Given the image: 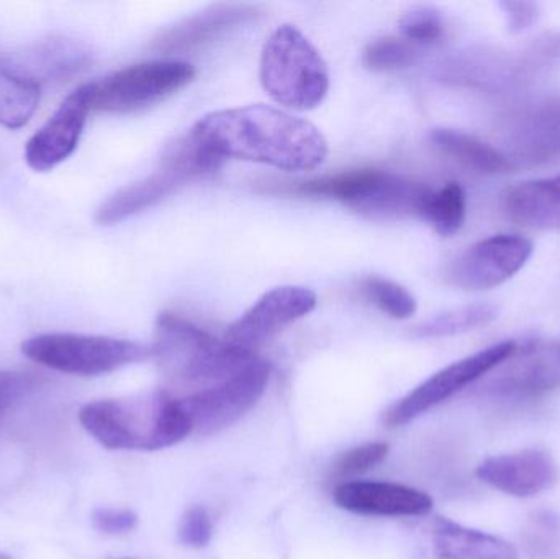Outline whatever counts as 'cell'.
<instances>
[{
	"instance_id": "obj_6",
	"label": "cell",
	"mask_w": 560,
	"mask_h": 559,
	"mask_svg": "<svg viewBox=\"0 0 560 559\" xmlns=\"http://www.w3.org/2000/svg\"><path fill=\"white\" fill-rule=\"evenodd\" d=\"M223 161L199 147L187 135L167 148L160 164L144 179L128 184L112 194L95 212V223L101 226L117 225L163 202L171 194L200 177L220 170Z\"/></svg>"
},
{
	"instance_id": "obj_2",
	"label": "cell",
	"mask_w": 560,
	"mask_h": 559,
	"mask_svg": "<svg viewBox=\"0 0 560 559\" xmlns=\"http://www.w3.org/2000/svg\"><path fill=\"white\" fill-rule=\"evenodd\" d=\"M153 353L174 397L220 386L259 358L174 312L158 317Z\"/></svg>"
},
{
	"instance_id": "obj_23",
	"label": "cell",
	"mask_w": 560,
	"mask_h": 559,
	"mask_svg": "<svg viewBox=\"0 0 560 559\" xmlns=\"http://www.w3.org/2000/svg\"><path fill=\"white\" fill-rule=\"evenodd\" d=\"M500 311L493 304H470L451 308L443 314L434 315L415 328V337L443 338L467 334L492 324L499 317Z\"/></svg>"
},
{
	"instance_id": "obj_15",
	"label": "cell",
	"mask_w": 560,
	"mask_h": 559,
	"mask_svg": "<svg viewBox=\"0 0 560 559\" xmlns=\"http://www.w3.org/2000/svg\"><path fill=\"white\" fill-rule=\"evenodd\" d=\"M476 475L503 494L528 499L549 491L558 482L559 469L549 453L523 450L483 459Z\"/></svg>"
},
{
	"instance_id": "obj_4",
	"label": "cell",
	"mask_w": 560,
	"mask_h": 559,
	"mask_svg": "<svg viewBox=\"0 0 560 559\" xmlns=\"http://www.w3.org/2000/svg\"><path fill=\"white\" fill-rule=\"evenodd\" d=\"M287 193L316 199H331L374 219L420 217L431 189L390 171L349 170L331 176L293 183Z\"/></svg>"
},
{
	"instance_id": "obj_18",
	"label": "cell",
	"mask_w": 560,
	"mask_h": 559,
	"mask_svg": "<svg viewBox=\"0 0 560 559\" xmlns=\"http://www.w3.org/2000/svg\"><path fill=\"white\" fill-rule=\"evenodd\" d=\"M259 15L258 7L248 3H217L196 15L187 16L183 22L164 30L156 38L160 51L184 53L202 48L215 42L230 30L238 28L243 23L252 22Z\"/></svg>"
},
{
	"instance_id": "obj_7",
	"label": "cell",
	"mask_w": 560,
	"mask_h": 559,
	"mask_svg": "<svg viewBox=\"0 0 560 559\" xmlns=\"http://www.w3.org/2000/svg\"><path fill=\"white\" fill-rule=\"evenodd\" d=\"M28 360L72 376L94 377L153 358V345L97 335L45 334L22 345Z\"/></svg>"
},
{
	"instance_id": "obj_13",
	"label": "cell",
	"mask_w": 560,
	"mask_h": 559,
	"mask_svg": "<svg viewBox=\"0 0 560 559\" xmlns=\"http://www.w3.org/2000/svg\"><path fill=\"white\" fill-rule=\"evenodd\" d=\"M487 389L500 397L526 399L560 387V343L532 345L492 371Z\"/></svg>"
},
{
	"instance_id": "obj_1",
	"label": "cell",
	"mask_w": 560,
	"mask_h": 559,
	"mask_svg": "<svg viewBox=\"0 0 560 559\" xmlns=\"http://www.w3.org/2000/svg\"><path fill=\"white\" fill-rule=\"evenodd\" d=\"M189 135L217 160L249 161L289 173L316 170L328 156V143L315 125L265 104L203 115Z\"/></svg>"
},
{
	"instance_id": "obj_26",
	"label": "cell",
	"mask_w": 560,
	"mask_h": 559,
	"mask_svg": "<svg viewBox=\"0 0 560 559\" xmlns=\"http://www.w3.org/2000/svg\"><path fill=\"white\" fill-rule=\"evenodd\" d=\"M415 49L407 39L382 36L369 43L362 53V65L372 72H392L413 62Z\"/></svg>"
},
{
	"instance_id": "obj_16",
	"label": "cell",
	"mask_w": 560,
	"mask_h": 559,
	"mask_svg": "<svg viewBox=\"0 0 560 559\" xmlns=\"http://www.w3.org/2000/svg\"><path fill=\"white\" fill-rule=\"evenodd\" d=\"M338 508L371 517H420L433 509V499L395 482L346 481L332 491Z\"/></svg>"
},
{
	"instance_id": "obj_24",
	"label": "cell",
	"mask_w": 560,
	"mask_h": 559,
	"mask_svg": "<svg viewBox=\"0 0 560 559\" xmlns=\"http://www.w3.org/2000/svg\"><path fill=\"white\" fill-rule=\"evenodd\" d=\"M466 193L460 184L447 183L440 190H431L420 217L441 236H453L466 222Z\"/></svg>"
},
{
	"instance_id": "obj_17",
	"label": "cell",
	"mask_w": 560,
	"mask_h": 559,
	"mask_svg": "<svg viewBox=\"0 0 560 559\" xmlns=\"http://www.w3.org/2000/svg\"><path fill=\"white\" fill-rule=\"evenodd\" d=\"M505 156L546 161L560 154V98L532 105L510 115L503 127Z\"/></svg>"
},
{
	"instance_id": "obj_31",
	"label": "cell",
	"mask_w": 560,
	"mask_h": 559,
	"mask_svg": "<svg viewBox=\"0 0 560 559\" xmlns=\"http://www.w3.org/2000/svg\"><path fill=\"white\" fill-rule=\"evenodd\" d=\"M92 524L101 534L124 535L137 527L138 515L128 509L101 508L92 512Z\"/></svg>"
},
{
	"instance_id": "obj_9",
	"label": "cell",
	"mask_w": 560,
	"mask_h": 559,
	"mask_svg": "<svg viewBox=\"0 0 560 559\" xmlns=\"http://www.w3.org/2000/svg\"><path fill=\"white\" fill-rule=\"evenodd\" d=\"M515 350V341H502L443 368L395 403L387 412H384L382 422L388 429L413 422L428 410L456 396L464 387L492 373L503 361L509 360Z\"/></svg>"
},
{
	"instance_id": "obj_27",
	"label": "cell",
	"mask_w": 560,
	"mask_h": 559,
	"mask_svg": "<svg viewBox=\"0 0 560 559\" xmlns=\"http://www.w3.org/2000/svg\"><path fill=\"white\" fill-rule=\"evenodd\" d=\"M388 455V445L384 442L365 443L349 452L341 453L331 466L332 476L338 481L355 478L381 465ZM339 482V485H341Z\"/></svg>"
},
{
	"instance_id": "obj_12",
	"label": "cell",
	"mask_w": 560,
	"mask_h": 559,
	"mask_svg": "<svg viewBox=\"0 0 560 559\" xmlns=\"http://www.w3.org/2000/svg\"><path fill=\"white\" fill-rule=\"evenodd\" d=\"M318 299L315 292L302 286H280L266 292L252 308L226 330L230 343L256 351L279 335L293 322L315 311Z\"/></svg>"
},
{
	"instance_id": "obj_21",
	"label": "cell",
	"mask_w": 560,
	"mask_h": 559,
	"mask_svg": "<svg viewBox=\"0 0 560 559\" xmlns=\"http://www.w3.org/2000/svg\"><path fill=\"white\" fill-rule=\"evenodd\" d=\"M431 141L447 156L479 173H505L512 167V163L503 151L463 131L436 128L431 131Z\"/></svg>"
},
{
	"instance_id": "obj_28",
	"label": "cell",
	"mask_w": 560,
	"mask_h": 559,
	"mask_svg": "<svg viewBox=\"0 0 560 559\" xmlns=\"http://www.w3.org/2000/svg\"><path fill=\"white\" fill-rule=\"evenodd\" d=\"M401 35L407 42L430 45L443 35V16L433 7L418 5L404 13L398 22Z\"/></svg>"
},
{
	"instance_id": "obj_5",
	"label": "cell",
	"mask_w": 560,
	"mask_h": 559,
	"mask_svg": "<svg viewBox=\"0 0 560 559\" xmlns=\"http://www.w3.org/2000/svg\"><path fill=\"white\" fill-rule=\"evenodd\" d=\"M259 79L278 104L292 110H315L329 91L328 65L293 25L279 26L265 43Z\"/></svg>"
},
{
	"instance_id": "obj_25",
	"label": "cell",
	"mask_w": 560,
	"mask_h": 559,
	"mask_svg": "<svg viewBox=\"0 0 560 559\" xmlns=\"http://www.w3.org/2000/svg\"><path fill=\"white\" fill-rule=\"evenodd\" d=\"M361 292L372 305L395 321L410 318L418 308L413 295L404 286L388 279L375 278V276L362 279Z\"/></svg>"
},
{
	"instance_id": "obj_11",
	"label": "cell",
	"mask_w": 560,
	"mask_h": 559,
	"mask_svg": "<svg viewBox=\"0 0 560 559\" xmlns=\"http://www.w3.org/2000/svg\"><path fill=\"white\" fill-rule=\"evenodd\" d=\"M532 255L533 242L525 236H490L454 259L446 278L464 291H486L512 279Z\"/></svg>"
},
{
	"instance_id": "obj_19",
	"label": "cell",
	"mask_w": 560,
	"mask_h": 559,
	"mask_svg": "<svg viewBox=\"0 0 560 559\" xmlns=\"http://www.w3.org/2000/svg\"><path fill=\"white\" fill-rule=\"evenodd\" d=\"M427 559H518L509 541L438 517L428 527Z\"/></svg>"
},
{
	"instance_id": "obj_29",
	"label": "cell",
	"mask_w": 560,
	"mask_h": 559,
	"mask_svg": "<svg viewBox=\"0 0 560 559\" xmlns=\"http://www.w3.org/2000/svg\"><path fill=\"white\" fill-rule=\"evenodd\" d=\"M179 541L186 547L203 548L213 537V522L206 508H190L180 519Z\"/></svg>"
},
{
	"instance_id": "obj_33",
	"label": "cell",
	"mask_w": 560,
	"mask_h": 559,
	"mask_svg": "<svg viewBox=\"0 0 560 559\" xmlns=\"http://www.w3.org/2000/svg\"><path fill=\"white\" fill-rule=\"evenodd\" d=\"M0 559H12V558L7 557V555L0 554Z\"/></svg>"
},
{
	"instance_id": "obj_20",
	"label": "cell",
	"mask_w": 560,
	"mask_h": 559,
	"mask_svg": "<svg viewBox=\"0 0 560 559\" xmlns=\"http://www.w3.org/2000/svg\"><path fill=\"white\" fill-rule=\"evenodd\" d=\"M503 212L533 230H560V176L526 180L506 190Z\"/></svg>"
},
{
	"instance_id": "obj_3",
	"label": "cell",
	"mask_w": 560,
	"mask_h": 559,
	"mask_svg": "<svg viewBox=\"0 0 560 559\" xmlns=\"http://www.w3.org/2000/svg\"><path fill=\"white\" fill-rule=\"evenodd\" d=\"M79 422L102 446L120 452H160L192 435L189 417L166 389L95 400L82 407Z\"/></svg>"
},
{
	"instance_id": "obj_30",
	"label": "cell",
	"mask_w": 560,
	"mask_h": 559,
	"mask_svg": "<svg viewBox=\"0 0 560 559\" xmlns=\"http://www.w3.org/2000/svg\"><path fill=\"white\" fill-rule=\"evenodd\" d=\"M36 377L23 371H0V422L36 386Z\"/></svg>"
},
{
	"instance_id": "obj_14",
	"label": "cell",
	"mask_w": 560,
	"mask_h": 559,
	"mask_svg": "<svg viewBox=\"0 0 560 559\" xmlns=\"http://www.w3.org/2000/svg\"><path fill=\"white\" fill-rule=\"evenodd\" d=\"M88 88L81 85L66 97L51 118L30 138L25 147V161L36 173H46L68 160L81 140L88 120Z\"/></svg>"
},
{
	"instance_id": "obj_22",
	"label": "cell",
	"mask_w": 560,
	"mask_h": 559,
	"mask_svg": "<svg viewBox=\"0 0 560 559\" xmlns=\"http://www.w3.org/2000/svg\"><path fill=\"white\" fill-rule=\"evenodd\" d=\"M39 94L35 78L0 66V125L9 130L25 127L38 108Z\"/></svg>"
},
{
	"instance_id": "obj_32",
	"label": "cell",
	"mask_w": 560,
	"mask_h": 559,
	"mask_svg": "<svg viewBox=\"0 0 560 559\" xmlns=\"http://www.w3.org/2000/svg\"><path fill=\"white\" fill-rule=\"evenodd\" d=\"M500 9L512 33H522L532 28L539 16V7L535 2H500Z\"/></svg>"
},
{
	"instance_id": "obj_8",
	"label": "cell",
	"mask_w": 560,
	"mask_h": 559,
	"mask_svg": "<svg viewBox=\"0 0 560 559\" xmlns=\"http://www.w3.org/2000/svg\"><path fill=\"white\" fill-rule=\"evenodd\" d=\"M194 78L196 69L189 62L161 59L128 66L85 88L91 110L127 114L164 101Z\"/></svg>"
},
{
	"instance_id": "obj_10",
	"label": "cell",
	"mask_w": 560,
	"mask_h": 559,
	"mask_svg": "<svg viewBox=\"0 0 560 559\" xmlns=\"http://www.w3.org/2000/svg\"><path fill=\"white\" fill-rule=\"evenodd\" d=\"M271 377V364L258 358L226 383L200 393L176 397L189 417L192 433L213 435L238 422L261 399Z\"/></svg>"
}]
</instances>
